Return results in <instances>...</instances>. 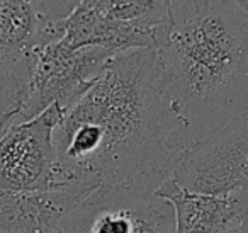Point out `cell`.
<instances>
[{
	"instance_id": "8992f818",
	"label": "cell",
	"mask_w": 248,
	"mask_h": 233,
	"mask_svg": "<svg viewBox=\"0 0 248 233\" xmlns=\"http://www.w3.org/2000/svg\"><path fill=\"white\" fill-rule=\"evenodd\" d=\"M62 233H177L175 213L160 196L95 189L60 223Z\"/></svg>"
},
{
	"instance_id": "9c48e42d",
	"label": "cell",
	"mask_w": 248,
	"mask_h": 233,
	"mask_svg": "<svg viewBox=\"0 0 248 233\" xmlns=\"http://www.w3.org/2000/svg\"><path fill=\"white\" fill-rule=\"evenodd\" d=\"M155 194L173 206L177 233H219L236 226L233 194L221 198L190 192L173 179L167 181Z\"/></svg>"
},
{
	"instance_id": "3957f363",
	"label": "cell",
	"mask_w": 248,
	"mask_h": 233,
	"mask_svg": "<svg viewBox=\"0 0 248 233\" xmlns=\"http://www.w3.org/2000/svg\"><path fill=\"white\" fill-rule=\"evenodd\" d=\"M114 55L100 46L70 48L62 39L41 46L36 51L24 104L12 123L29 121L53 106L66 111L92 85Z\"/></svg>"
},
{
	"instance_id": "8fae6325",
	"label": "cell",
	"mask_w": 248,
	"mask_h": 233,
	"mask_svg": "<svg viewBox=\"0 0 248 233\" xmlns=\"http://www.w3.org/2000/svg\"><path fill=\"white\" fill-rule=\"evenodd\" d=\"M83 0H39L41 14L46 22L63 21L82 5Z\"/></svg>"
},
{
	"instance_id": "7c38bea8",
	"label": "cell",
	"mask_w": 248,
	"mask_h": 233,
	"mask_svg": "<svg viewBox=\"0 0 248 233\" xmlns=\"http://www.w3.org/2000/svg\"><path fill=\"white\" fill-rule=\"evenodd\" d=\"M236 209V228L240 233H248V191H238L233 194Z\"/></svg>"
},
{
	"instance_id": "30bf717a",
	"label": "cell",
	"mask_w": 248,
	"mask_h": 233,
	"mask_svg": "<svg viewBox=\"0 0 248 233\" xmlns=\"http://www.w3.org/2000/svg\"><path fill=\"white\" fill-rule=\"evenodd\" d=\"M172 0H100L97 12L114 21L141 26H163L170 17Z\"/></svg>"
},
{
	"instance_id": "277c9868",
	"label": "cell",
	"mask_w": 248,
	"mask_h": 233,
	"mask_svg": "<svg viewBox=\"0 0 248 233\" xmlns=\"http://www.w3.org/2000/svg\"><path fill=\"white\" fill-rule=\"evenodd\" d=\"M63 109L53 106L29 121L12 123L0 134V194L53 191L55 130Z\"/></svg>"
},
{
	"instance_id": "9a60e30c",
	"label": "cell",
	"mask_w": 248,
	"mask_h": 233,
	"mask_svg": "<svg viewBox=\"0 0 248 233\" xmlns=\"http://www.w3.org/2000/svg\"><path fill=\"white\" fill-rule=\"evenodd\" d=\"M219 233H240V230H238L236 226H233V228H228V230H224V232H219Z\"/></svg>"
},
{
	"instance_id": "52a82bcc",
	"label": "cell",
	"mask_w": 248,
	"mask_h": 233,
	"mask_svg": "<svg viewBox=\"0 0 248 233\" xmlns=\"http://www.w3.org/2000/svg\"><path fill=\"white\" fill-rule=\"evenodd\" d=\"M172 179L186 191L207 196L248 191V116L189 148Z\"/></svg>"
},
{
	"instance_id": "ba28073f",
	"label": "cell",
	"mask_w": 248,
	"mask_h": 233,
	"mask_svg": "<svg viewBox=\"0 0 248 233\" xmlns=\"http://www.w3.org/2000/svg\"><path fill=\"white\" fill-rule=\"evenodd\" d=\"M169 24L141 26L114 21L97 12L95 9L80 5L72 16L63 21L65 31L62 41L70 48L100 46L114 53L143 48L156 50Z\"/></svg>"
},
{
	"instance_id": "5b68a950",
	"label": "cell",
	"mask_w": 248,
	"mask_h": 233,
	"mask_svg": "<svg viewBox=\"0 0 248 233\" xmlns=\"http://www.w3.org/2000/svg\"><path fill=\"white\" fill-rule=\"evenodd\" d=\"M46 24L39 0H0V134L24 104Z\"/></svg>"
},
{
	"instance_id": "4fadbf2b",
	"label": "cell",
	"mask_w": 248,
	"mask_h": 233,
	"mask_svg": "<svg viewBox=\"0 0 248 233\" xmlns=\"http://www.w3.org/2000/svg\"><path fill=\"white\" fill-rule=\"evenodd\" d=\"M231 2L248 17V0H231Z\"/></svg>"
},
{
	"instance_id": "5bb4252c",
	"label": "cell",
	"mask_w": 248,
	"mask_h": 233,
	"mask_svg": "<svg viewBox=\"0 0 248 233\" xmlns=\"http://www.w3.org/2000/svg\"><path fill=\"white\" fill-rule=\"evenodd\" d=\"M99 2L100 0H83L82 5L83 7H89V9H95L97 5H99Z\"/></svg>"
},
{
	"instance_id": "7a4b0ae2",
	"label": "cell",
	"mask_w": 248,
	"mask_h": 233,
	"mask_svg": "<svg viewBox=\"0 0 248 233\" xmlns=\"http://www.w3.org/2000/svg\"><path fill=\"white\" fill-rule=\"evenodd\" d=\"M170 17L156 58L192 148L248 116V17L231 0H172Z\"/></svg>"
},
{
	"instance_id": "6da1fadb",
	"label": "cell",
	"mask_w": 248,
	"mask_h": 233,
	"mask_svg": "<svg viewBox=\"0 0 248 233\" xmlns=\"http://www.w3.org/2000/svg\"><path fill=\"white\" fill-rule=\"evenodd\" d=\"M53 191L153 196L190 148L160 75L155 48L116 53L55 130Z\"/></svg>"
}]
</instances>
